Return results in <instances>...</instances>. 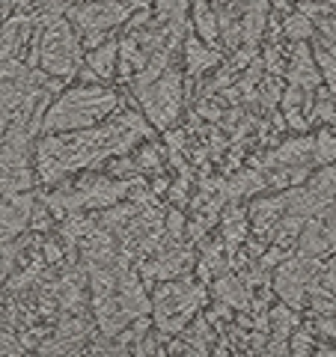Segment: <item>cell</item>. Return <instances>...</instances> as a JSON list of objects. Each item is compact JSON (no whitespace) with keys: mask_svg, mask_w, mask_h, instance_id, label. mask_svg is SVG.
Returning a JSON list of instances; mask_svg holds the SVG:
<instances>
[{"mask_svg":"<svg viewBox=\"0 0 336 357\" xmlns=\"http://www.w3.org/2000/svg\"><path fill=\"white\" fill-rule=\"evenodd\" d=\"M312 54L307 45H298L295 48V60L292 66H289V81H292L295 86H300L304 93H312V89L319 86V72H316V66H312Z\"/></svg>","mask_w":336,"mask_h":357,"instance_id":"cell-8","label":"cell"},{"mask_svg":"<svg viewBox=\"0 0 336 357\" xmlns=\"http://www.w3.org/2000/svg\"><path fill=\"white\" fill-rule=\"evenodd\" d=\"M39 66L48 75L72 77L81 66V39L75 36V27L69 18H51L48 30L39 42Z\"/></svg>","mask_w":336,"mask_h":357,"instance_id":"cell-3","label":"cell"},{"mask_svg":"<svg viewBox=\"0 0 336 357\" xmlns=\"http://www.w3.org/2000/svg\"><path fill=\"white\" fill-rule=\"evenodd\" d=\"M0 351H6V354H21L18 342H15L13 337H0Z\"/></svg>","mask_w":336,"mask_h":357,"instance_id":"cell-19","label":"cell"},{"mask_svg":"<svg viewBox=\"0 0 336 357\" xmlns=\"http://www.w3.org/2000/svg\"><path fill=\"white\" fill-rule=\"evenodd\" d=\"M217 298L223 301V304L229 307H238V310H247L250 307V295H247V286H244L238 277H223V280L215 286Z\"/></svg>","mask_w":336,"mask_h":357,"instance_id":"cell-12","label":"cell"},{"mask_svg":"<svg viewBox=\"0 0 336 357\" xmlns=\"http://www.w3.org/2000/svg\"><path fill=\"white\" fill-rule=\"evenodd\" d=\"M116 110V93L105 86H77L69 89L54 107L45 114V128L48 131H77L102 122Z\"/></svg>","mask_w":336,"mask_h":357,"instance_id":"cell-2","label":"cell"},{"mask_svg":"<svg viewBox=\"0 0 336 357\" xmlns=\"http://www.w3.org/2000/svg\"><path fill=\"white\" fill-rule=\"evenodd\" d=\"M194 21H197V30L203 39H217V13H211L206 3H197V13H194Z\"/></svg>","mask_w":336,"mask_h":357,"instance_id":"cell-14","label":"cell"},{"mask_svg":"<svg viewBox=\"0 0 336 357\" xmlns=\"http://www.w3.org/2000/svg\"><path fill=\"white\" fill-rule=\"evenodd\" d=\"M161 161V152L155 149V146H149V149H143L140 152V158H137V167H155Z\"/></svg>","mask_w":336,"mask_h":357,"instance_id":"cell-18","label":"cell"},{"mask_svg":"<svg viewBox=\"0 0 336 357\" xmlns=\"http://www.w3.org/2000/svg\"><path fill=\"white\" fill-rule=\"evenodd\" d=\"M116 69V45H98L86 57V77H110Z\"/></svg>","mask_w":336,"mask_h":357,"instance_id":"cell-10","label":"cell"},{"mask_svg":"<svg viewBox=\"0 0 336 357\" xmlns=\"http://www.w3.org/2000/svg\"><path fill=\"white\" fill-rule=\"evenodd\" d=\"M128 6H131V9H146L149 0H128Z\"/></svg>","mask_w":336,"mask_h":357,"instance_id":"cell-20","label":"cell"},{"mask_svg":"<svg viewBox=\"0 0 336 357\" xmlns=\"http://www.w3.org/2000/svg\"><path fill=\"white\" fill-rule=\"evenodd\" d=\"M312 283V268H310V256H300V259H289L286 265H280V271L274 277V289L277 295L286 301V304L298 307L304 301V292Z\"/></svg>","mask_w":336,"mask_h":357,"instance_id":"cell-7","label":"cell"},{"mask_svg":"<svg viewBox=\"0 0 336 357\" xmlns=\"http://www.w3.org/2000/svg\"><path fill=\"white\" fill-rule=\"evenodd\" d=\"M286 33L295 39H304V36H312V24H310V15L307 13H295L292 18L286 21Z\"/></svg>","mask_w":336,"mask_h":357,"instance_id":"cell-16","label":"cell"},{"mask_svg":"<svg viewBox=\"0 0 336 357\" xmlns=\"http://www.w3.org/2000/svg\"><path fill=\"white\" fill-rule=\"evenodd\" d=\"M134 93H137L152 126L170 128L182 110V75L176 69H167L149 84H134Z\"/></svg>","mask_w":336,"mask_h":357,"instance_id":"cell-4","label":"cell"},{"mask_svg":"<svg viewBox=\"0 0 336 357\" xmlns=\"http://www.w3.org/2000/svg\"><path fill=\"white\" fill-rule=\"evenodd\" d=\"M131 6L122 0H86L81 6L69 9V21L81 30L84 45L98 48V42H105V33L119 27L128 18Z\"/></svg>","mask_w":336,"mask_h":357,"instance_id":"cell-6","label":"cell"},{"mask_svg":"<svg viewBox=\"0 0 336 357\" xmlns=\"http://www.w3.org/2000/svg\"><path fill=\"white\" fill-rule=\"evenodd\" d=\"M319 63H321V72H324V77H328L330 93L336 96V60H333V54H328V51H319Z\"/></svg>","mask_w":336,"mask_h":357,"instance_id":"cell-17","label":"cell"},{"mask_svg":"<svg viewBox=\"0 0 336 357\" xmlns=\"http://www.w3.org/2000/svg\"><path fill=\"white\" fill-rule=\"evenodd\" d=\"M30 30V21L27 18H13L6 21L3 30H0V66H3L6 60H13L18 48L24 45V36Z\"/></svg>","mask_w":336,"mask_h":357,"instance_id":"cell-9","label":"cell"},{"mask_svg":"<svg viewBox=\"0 0 336 357\" xmlns=\"http://www.w3.org/2000/svg\"><path fill=\"white\" fill-rule=\"evenodd\" d=\"M244 238V215L241 208H232L227 218H223V241H227V248L235 250Z\"/></svg>","mask_w":336,"mask_h":357,"instance_id":"cell-13","label":"cell"},{"mask_svg":"<svg viewBox=\"0 0 336 357\" xmlns=\"http://www.w3.org/2000/svg\"><path fill=\"white\" fill-rule=\"evenodd\" d=\"M336 158V134L321 131L316 140V161H333Z\"/></svg>","mask_w":336,"mask_h":357,"instance_id":"cell-15","label":"cell"},{"mask_svg":"<svg viewBox=\"0 0 336 357\" xmlns=\"http://www.w3.org/2000/svg\"><path fill=\"white\" fill-rule=\"evenodd\" d=\"M203 286L194 280H178V283H167L158 289L155 295V319L164 333H176L188 325V319L197 312V307L203 304Z\"/></svg>","mask_w":336,"mask_h":357,"instance_id":"cell-5","label":"cell"},{"mask_svg":"<svg viewBox=\"0 0 336 357\" xmlns=\"http://www.w3.org/2000/svg\"><path fill=\"white\" fill-rule=\"evenodd\" d=\"M146 119L140 114H122L119 119H114L110 126L93 128L86 131H63V134H48L39 149H36V167L39 176L45 182H60L66 173L81 170V167H89L96 161L107 158V155H119L128 152L140 137H146Z\"/></svg>","mask_w":336,"mask_h":357,"instance_id":"cell-1","label":"cell"},{"mask_svg":"<svg viewBox=\"0 0 336 357\" xmlns=\"http://www.w3.org/2000/svg\"><path fill=\"white\" fill-rule=\"evenodd\" d=\"M185 54H188V69H190V75H203L206 69H211V66L220 63V54L206 48V45L199 42V39H194V36L185 42Z\"/></svg>","mask_w":336,"mask_h":357,"instance_id":"cell-11","label":"cell"},{"mask_svg":"<svg viewBox=\"0 0 336 357\" xmlns=\"http://www.w3.org/2000/svg\"><path fill=\"white\" fill-rule=\"evenodd\" d=\"M271 3H274V6H277V9H283V6H286V3H289V0H271Z\"/></svg>","mask_w":336,"mask_h":357,"instance_id":"cell-21","label":"cell"}]
</instances>
